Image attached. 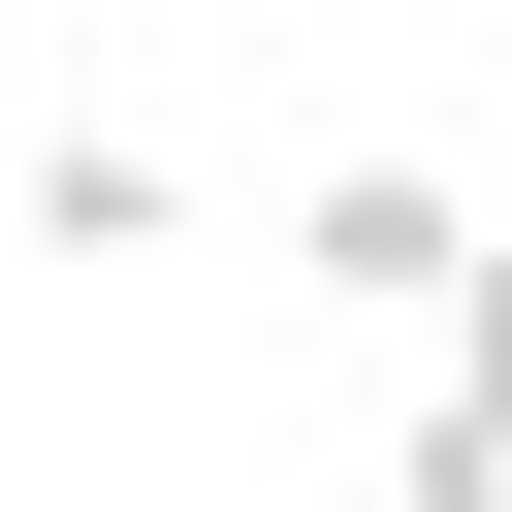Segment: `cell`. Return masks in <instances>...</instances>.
I'll return each mask as SVG.
<instances>
[{"instance_id":"cell-3","label":"cell","mask_w":512,"mask_h":512,"mask_svg":"<svg viewBox=\"0 0 512 512\" xmlns=\"http://www.w3.org/2000/svg\"><path fill=\"white\" fill-rule=\"evenodd\" d=\"M416 384H448V416H512V224L448 256V320H416Z\"/></svg>"},{"instance_id":"cell-2","label":"cell","mask_w":512,"mask_h":512,"mask_svg":"<svg viewBox=\"0 0 512 512\" xmlns=\"http://www.w3.org/2000/svg\"><path fill=\"white\" fill-rule=\"evenodd\" d=\"M32 224H64V256H192V192H160L128 128H64V160H32Z\"/></svg>"},{"instance_id":"cell-1","label":"cell","mask_w":512,"mask_h":512,"mask_svg":"<svg viewBox=\"0 0 512 512\" xmlns=\"http://www.w3.org/2000/svg\"><path fill=\"white\" fill-rule=\"evenodd\" d=\"M448 256H480L448 160H320V192H288V288H320V320H448Z\"/></svg>"}]
</instances>
